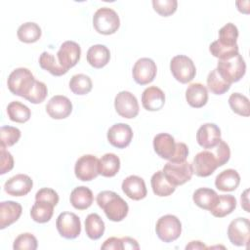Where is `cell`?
I'll return each instance as SVG.
<instances>
[{"mask_svg":"<svg viewBox=\"0 0 250 250\" xmlns=\"http://www.w3.org/2000/svg\"><path fill=\"white\" fill-rule=\"evenodd\" d=\"M240 183V176L234 169L222 171L215 179V186L222 191H232L237 188Z\"/></svg>","mask_w":250,"mask_h":250,"instance_id":"obj_25","label":"cell"},{"mask_svg":"<svg viewBox=\"0 0 250 250\" xmlns=\"http://www.w3.org/2000/svg\"><path fill=\"white\" fill-rule=\"evenodd\" d=\"M150 184H151V188L153 190V193L156 194L157 196H162V197L169 196L176 189V187L171 185L167 181L162 171H157L152 175Z\"/></svg>","mask_w":250,"mask_h":250,"instance_id":"obj_31","label":"cell"},{"mask_svg":"<svg viewBox=\"0 0 250 250\" xmlns=\"http://www.w3.org/2000/svg\"><path fill=\"white\" fill-rule=\"evenodd\" d=\"M93 87L91 78L86 74H75L70 78L69 89L75 95L83 96L88 94Z\"/></svg>","mask_w":250,"mask_h":250,"instance_id":"obj_36","label":"cell"},{"mask_svg":"<svg viewBox=\"0 0 250 250\" xmlns=\"http://www.w3.org/2000/svg\"><path fill=\"white\" fill-rule=\"evenodd\" d=\"M248 189H246L242 194H241V206L243 207V209L246 212H249V208H248Z\"/></svg>","mask_w":250,"mask_h":250,"instance_id":"obj_51","label":"cell"},{"mask_svg":"<svg viewBox=\"0 0 250 250\" xmlns=\"http://www.w3.org/2000/svg\"><path fill=\"white\" fill-rule=\"evenodd\" d=\"M116 112L124 118H135L139 113V104L137 98L129 91L119 92L114 99Z\"/></svg>","mask_w":250,"mask_h":250,"instance_id":"obj_10","label":"cell"},{"mask_svg":"<svg viewBox=\"0 0 250 250\" xmlns=\"http://www.w3.org/2000/svg\"><path fill=\"white\" fill-rule=\"evenodd\" d=\"M56 227L61 236L66 239H74L81 232L80 219L72 212L61 213L57 218Z\"/></svg>","mask_w":250,"mask_h":250,"instance_id":"obj_9","label":"cell"},{"mask_svg":"<svg viewBox=\"0 0 250 250\" xmlns=\"http://www.w3.org/2000/svg\"><path fill=\"white\" fill-rule=\"evenodd\" d=\"M206 245L201 241H190L189 244L186 246V249H206Z\"/></svg>","mask_w":250,"mask_h":250,"instance_id":"obj_50","label":"cell"},{"mask_svg":"<svg viewBox=\"0 0 250 250\" xmlns=\"http://www.w3.org/2000/svg\"><path fill=\"white\" fill-rule=\"evenodd\" d=\"M38 246L37 243V239L36 237L29 233V232H25V233H21L14 241L13 244V248L15 250H35Z\"/></svg>","mask_w":250,"mask_h":250,"instance_id":"obj_43","label":"cell"},{"mask_svg":"<svg viewBox=\"0 0 250 250\" xmlns=\"http://www.w3.org/2000/svg\"><path fill=\"white\" fill-rule=\"evenodd\" d=\"M209 51L215 58H218L219 60H226L238 54V45L231 47L224 46L216 40L210 44Z\"/></svg>","mask_w":250,"mask_h":250,"instance_id":"obj_40","label":"cell"},{"mask_svg":"<svg viewBox=\"0 0 250 250\" xmlns=\"http://www.w3.org/2000/svg\"><path fill=\"white\" fill-rule=\"evenodd\" d=\"M102 249H106V250H110V249H114V250H121L122 249V242H121V238L118 237H109L107 238L103 245L101 246Z\"/></svg>","mask_w":250,"mask_h":250,"instance_id":"obj_48","label":"cell"},{"mask_svg":"<svg viewBox=\"0 0 250 250\" xmlns=\"http://www.w3.org/2000/svg\"><path fill=\"white\" fill-rule=\"evenodd\" d=\"M153 148L158 156L171 162L186 161L188 155V146L185 143H176L167 133L157 134L153 138Z\"/></svg>","mask_w":250,"mask_h":250,"instance_id":"obj_1","label":"cell"},{"mask_svg":"<svg viewBox=\"0 0 250 250\" xmlns=\"http://www.w3.org/2000/svg\"><path fill=\"white\" fill-rule=\"evenodd\" d=\"M33 182L25 174H18L11 177L4 185L5 191L12 196H24L32 188Z\"/></svg>","mask_w":250,"mask_h":250,"instance_id":"obj_18","label":"cell"},{"mask_svg":"<svg viewBox=\"0 0 250 250\" xmlns=\"http://www.w3.org/2000/svg\"><path fill=\"white\" fill-rule=\"evenodd\" d=\"M216 69L225 81L231 84L239 81L244 76L246 63L238 53L229 59L219 60Z\"/></svg>","mask_w":250,"mask_h":250,"instance_id":"obj_4","label":"cell"},{"mask_svg":"<svg viewBox=\"0 0 250 250\" xmlns=\"http://www.w3.org/2000/svg\"><path fill=\"white\" fill-rule=\"evenodd\" d=\"M21 131L13 126H2L0 128V146L9 147L14 146L21 138Z\"/></svg>","mask_w":250,"mask_h":250,"instance_id":"obj_41","label":"cell"},{"mask_svg":"<svg viewBox=\"0 0 250 250\" xmlns=\"http://www.w3.org/2000/svg\"><path fill=\"white\" fill-rule=\"evenodd\" d=\"M104 223L98 214L91 213L86 217L85 231L89 238L93 240L101 238L104 232Z\"/></svg>","mask_w":250,"mask_h":250,"instance_id":"obj_32","label":"cell"},{"mask_svg":"<svg viewBox=\"0 0 250 250\" xmlns=\"http://www.w3.org/2000/svg\"><path fill=\"white\" fill-rule=\"evenodd\" d=\"M80 56L81 48L79 44L70 40L63 42L57 53L59 63L67 71L69 68L76 65L80 60Z\"/></svg>","mask_w":250,"mask_h":250,"instance_id":"obj_15","label":"cell"},{"mask_svg":"<svg viewBox=\"0 0 250 250\" xmlns=\"http://www.w3.org/2000/svg\"><path fill=\"white\" fill-rule=\"evenodd\" d=\"M250 234V223L247 218H236L230 222L228 228L229 241L236 246H247Z\"/></svg>","mask_w":250,"mask_h":250,"instance_id":"obj_12","label":"cell"},{"mask_svg":"<svg viewBox=\"0 0 250 250\" xmlns=\"http://www.w3.org/2000/svg\"><path fill=\"white\" fill-rule=\"evenodd\" d=\"M221 140V130L214 123H205L196 133V141L203 148L215 147Z\"/></svg>","mask_w":250,"mask_h":250,"instance_id":"obj_19","label":"cell"},{"mask_svg":"<svg viewBox=\"0 0 250 250\" xmlns=\"http://www.w3.org/2000/svg\"><path fill=\"white\" fill-rule=\"evenodd\" d=\"M110 59L108 48L102 44L93 45L87 52V62L95 68H102L107 64Z\"/></svg>","mask_w":250,"mask_h":250,"instance_id":"obj_24","label":"cell"},{"mask_svg":"<svg viewBox=\"0 0 250 250\" xmlns=\"http://www.w3.org/2000/svg\"><path fill=\"white\" fill-rule=\"evenodd\" d=\"M22 212V207L20 203L8 200L0 203V229L11 226L19 220Z\"/></svg>","mask_w":250,"mask_h":250,"instance_id":"obj_22","label":"cell"},{"mask_svg":"<svg viewBox=\"0 0 250 250\" xmlns=\"http://www.w3.org/2000/svg\"><path fill=\"white\" fill-rule=\"evenodd\" d=\"M157 236L164 242L169 243L178 239L182 233V224L174 215H164L158 219L155 226Z\"/></svg>","mask_w":250,"mask_h":250,"instance_id":"obj_7","label":"cell"},{"mask_svg":"<svg viewBox=\"0 0 250 250\" xmlns=\"http://www.w3.org/2000/svg\"><path fill=\"white\" fill-rule=\"evenodd\" d=\"M162 172L167 181L175 187L188 182L193 174L191 164L187 160L183 162L169 161L164 165Z\"/></svg>","mask_w":250,"mask_h":250,"instance_id":"obj_6","label":"cell"},{"mask_svg":"<svg viewBox=\"0 0 250 250\" xmlns=\"http://www.w3.org/2000/svg\"><path fill=\"white\" fill-rule=\"evenodd\" d=\"M7 114L12 121L17 123H24L29 120L31 111L25 104L18 101H14L8 104Z\"/></svg>","mask_w":250,"mask_h":250,"instance_id":"obj_34","label":"cell"},{"mask_svg":"<svg viewBox=\"0 0 250 250\" xmlns=\"http://www.w3.org/2000/svg\"><path fill=\"white\" fill-rule=\"evenodd\" d=\"M121 242H122V249H136L138 250L140 248L138 242L136 239L125 236L121 238Z\"/></svg>","mask_w":250,"mask_h":250,"instance_id":"obj_49","label":"cell"},{"mask_svg":"<svg viewBox=\"0 0 250 250\" xmlns=\"http://www.w3.org/2000/svg\"><path fill=\"white\" fill-rule=\"evenodd\" d=\"M71 205L77 209V210H85L89 208L93 201H94V195L92 190L84 186H80L75 188L69 197Z\"/></svg>","mask_w":250,"mask_h":250,"instance_id":"obj_26","label":"cell"},{"mask_svg":"<svg viewBox=\"0 0 250 250\" xmlns=\"http://www.w3.org/2000/svg\"><path fill=\"white\" fill-rule=\"evenodd\" d=\"M46 111L53 119H64L71 113L72 104L65 96L56 95L47 103Z\"/></svg>","mask_w":250,"mask_h":250,"instance_id":"obj_17","label":"cell"},{"mask_svg":"<svg viewBox=\"0 0 250 250\" xmlns=\"http://www.w3.org/2000/svg\"><path fill=\"white\" fill-rule=\"evenodd\" d=\"M0 158H1L0 174L3 175L13 169L14 158H13L12 154L8 150H6V147H4V146H0Z\"/></svg>","mask_w":250,"mask_h":250,"instance_id":"obj_47","label":"cell"},{"mask_svg":"<svg viewBox=\"0 0 250 250\" xmlns=\"http://www.w3.org/2000/svg\"><path fill=\"white\" fill-rule=\"evenodd\" d=\"M206 81H207V87L209 91L215 95L225 94L229 90L231 85L222 78V76L219 74L216 68L209 72Z\"/></svg>","mask_w":250,"mask_h":250,"instance_id":"obj_37","label":"cell"},{"mask_svg":"<svg viewBox=\"0 0 250 250\" xmlns=\"http://www.w3.org/2000/svg\"><path fill=\"white\" fill-rule=\"evenodd\" d=\"M236 207V199L230 194H222L218 196V199L210 210L213 216L217 218H223L230 214Z\"/></svg>","mask_w":250,"mask_h":250,"instance_id":"obj_29","label":"cell"},{"mask_svg":"<svg viewBox=\"0 0 250 250\" xmlns=\"http://www.w3.org/2000/svg\"><path fill=\"white\" fill-rule=\"evenodd\" d=\"M238 38V29L231 23L228 22L219 30V39L217 40L220 44L224 46H234L237 45L236 40Z\"/></svg>","mask_w":250,"mask_h":250,"instance_id":"obj_39","label":"cell"},{"mask_svg":"<svg viewBox=\"0 0 250 250\" xmlns=\"http://www.w3.org/2000/svg\"><path fill=\"white\" fill-rule=\"evenodd\" d=\"M35 79L31 71L25 67H19L14 69L7 80L8 89L16 96L25 98L31 91Z\"/></svg>","mask_w":250,"mask_h":250,"instance_id":"obj_3","label":"cell"},{"mask_svg":"<svg viewBox=\"0 0 250 250\" xmlns=\"http://www.w3.org/2000/svg\"><path fill=\"white\" fill-rule=\"evenodd\" d=\"M42 31L40 26L35 22H25L20 25L17 31V35L20 41L24 43H34L41 37Z\"/></svg>","mask_w":250,"mask_h":250,"instance_id":"obj_33","label":"cell"},{"mask_svg":"<svg viewBox=\"0 0 250 250\" xmlns=\"http://www.w3.org/2000/svg\"><path fill=\"white\" fill-rule=\"evenodd\" d=\"M39 64L41 68L50 72L54 76H62L67 72L58 62V59L51 53L43 52L39 57Z\"/></svg>","mask_w":250,"mask_h":250,"instance_id":"obj_35","label":"cell"},{"mask_svg":"<svg viewBox=\"0 0 250 250\" xmlns=\"http://www.w3.org/2000/svg\"><path fill=\"white\" fill-rule=\"evenodd\" d=\"M120 169V159L114 153H105L99 159V174L110 178L115 176Z\"/></svg>","mask_w":250,"mask_h":250,"instance_id":"obj_27","label":"cell"},{"mask_svg":"<svg viewBox=\"0 0 250 250\" xmlns=\"http://www.w3.org/2000/svg\"><path fill=\"white\" fill-rule=\"evenodd\" d=\"M74 173L78 180L89 182L99 175V159L92 154H85L79 157L75 163Z\"/></svg>","mask_w":250,"mask_h":250,"instance_id":"obj_11","label":"cell"},{"mask_svg":"<svg viewBox=\"0 0 250 250\" xmlns=\"http://www.w3.org/2000/svg\"><path fill=\"white\" fill-rule=\"evenodd\" d=\"M213 148H215V151H213V153L215 154L218 160L219 167L225 165L229 160V157H230V149L229 145L221 139L219 144Z\"/></svg>","mask_w":250,"mask_h":250,"instance_id":"obj_45","label":"cell"},{"mask_svg":"<svg viewBox=\"0 0 250 250\" xmlns=\"http://www.w3.org/2000/svg\"><path fill=\"white\" fill-rule=\"evenodd\" d=\"M217 192L208 188H200L193 192V202L200 208L205 210H211L218 199Z\"/></svg>","mask_w":250,"mask_h":250,"instance_id":"obj_30","label":"cell"},{"mask_svg":"<svg viewBox=\"0 0 250 250\" xmlns=\"http://www.w3.org/2000/svg\"><path fill=\"white\" fill-rule=\"evenodd\" d=\"M191 167L193 174L196 176L208 177L219 167V163L213 151L203 150L194 156Z\"/></svg>","mask_w":250,"mask_h":250,"instance_id":"obj_13","label":"cell"},{"mask_svg":"<svg viewBox=\"0 0 250 250\" xmlns=\"http://www.w3.org/2000/svg\"><path fill=\"white\" fill-rule=\"evenodd\" d=\"M97 203L102 208L108 220L112 222H120L128 214L129 207L127 202L116 192L111 190H104L97 195Z\"/></svg>","mask_w":250,"mask_h":250,"instance_id":"obj_2","label":"cell"},{"mask_svg":"<svg viewBox=\"0 0 250 250\" xmlns=\"http://www.w3.org/2000/svg\"><path fill=\"white\" fill-rule=\"evenodd\" d=\"M47 95H48L47 86L43 82L35 80V83H34L31 91L28 93V95L24 99L27 100L28 102H30L31 104H37L44 102Z\"/></svg>","mask_w":250,"mask_h":250,"instance_id":"obj_42","label":"cell"},{"mask_svg":"<svg viewBox=\"0 0 250 250\" xmlns=\"http://www.w3.org/2000/svg\"><path fill=\"white\" fill-rule=\"evenodd\" d=\"M120 20L117 13L108 7H102L93 16V26L100 34L110 35L117 31Z\"/></svg>","mask_w":250,"mask_h":250,"instance_id":"obj_5","label":"cell"},{"mask_svg":"<svg viewBox=\"0 0 250 250\" xmlns=\"http://www.w3.org/2000/svg\"><path fill=\"white\" fill-rule=\"evenodd\" d=\"M54 205L43 200H35V203L30 209L31 219L40 224L47 223L51 220L54 213Z\"/></svg>","mask_w":250,"mask_h":250,"instance_id":"obj_28","label":"cell"},{"mask_svg":"<svg viewBox=\"0 0 250 250\" xmlns=\"http://www.w3.org/2000/svg\"><path fill=\"white\" fill-rule=\"evenodd\" d=\"M152 6L154 11L162 17H169L173 15L178 7L176 0H153Z\"/></svg>","mask_w":250,"mask_h":250,"instance_id":"obj_44","label":"cell"},{"mask_svg":"<svg viewBox=\"0 0 250 250\" xmlns=\"http://www.w3.org/2000/svg\"><path fill=\"white\" fill-rule=\"evenodd\" d=\"M157 67L155 62L149 58L139 59L133 66V78L140 85H146L153 81L156 76Z\"/></svg>","mask_w":250,"mask_h":250,"instance_id":"obj_14","label":"cell"},{"mask_svg":"<svg viewBox=\"0 0 250 250\" xmlns=\"http://www.w3.org/2000/svg\"><path fill=\"white\" fill-rule=\"evenodd\" d=\"M142 104L148 111L160 110L165 104L164 92L156 86L147 87L142 94Z\"/></svg>","mask_w":250,"mask_h":250,"instance_id":"obj_21","label":"cell"},{"mask_svg":"<svg viewBox=\"0 0 250 250\" xmlns=\"http://www.w3.org/2000/svg\"><path fill=\"white\" fill-rule=\"evenodd\" d=\"M186 100L192 107H202L208 101L207 88L201 83H191L186 91Z\"/></svg>","mask_w":250,"mask_h":250,"instance_id":"obj_23","label":"cell"},{"mask_svg":"<svg viewBox=\"0 0 250 250\" xmlns=\"http://www.w3.org/2000/svg\"><path fill=\"white\" fill-rule=\"evenodd\" d=\"M229 104L233 112L248 117L250 114L249 100L246 96L240 93H233L229 98Z\"/></svg>","mask_w":250,"mask_h":250,"instance_id":"obj_38","label":"cell"},{"mask_svg":"<svg viewBox=\"0 0 250 250\" xmlns=\"http://www.w3.org/2000/svg\"><path fill=\"white\" fill-rule=\"evenodd\" d=\"M170 70L174 78L183 84L190 82L196 74V68L192 60L185 55H178L172 58Z\"/></svg>","mask_w":250,"mask_h":250,"instance_id":"obj_8","label":"cell"},{"mask_svg":"<svg viewBox=\"0 0 250 250\" xmlns=\"http://www.w3.org/2000/svg\"><path fill=\"white\" fill-rule=\"evenodd\" d=\"M132 139L133 131L126 123H116L107 131L108 143L117 148H125L130 145Z\"/></svg>","mask_w":250,"mask_h":250,"instance_id":"obj_16","label":"cell"},{"mask_svg":"<svg viewBox=\"0 0 250 250\" xmlns=\"http://www.w3.org/2000/svg\"><path fill=\"white\" fill-rule=\"evenodd\" d=\"M35 200H43L52 203L56 206L59 202V194L56 190L50 188H40L35 194Z\"/></svg>","mask_w":250,"mask_h":250,"instance_id":"obj_46","label":"cell"},{"mask_svg":"<svg viewBox=\"0 0 250 250\" xmlns=\"http://www.w3.org/2000/svg\"><path fill=\"white\" fill-rule=\"evenodd\" d=\"M123 192L133 200H141L146 196L147 190L143 178L131 175L125 178L122 182Z\"/></svg>","mask_w":250,"mask_h":250,"instance_id":"obj_20","label":"cell"}]
</instances>
